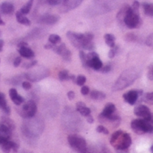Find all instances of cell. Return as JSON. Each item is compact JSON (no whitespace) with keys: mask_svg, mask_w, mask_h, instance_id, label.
Listing matches in <instances>:
<instances>
[{"mask_svg":"<svg viewBox=\"0 0 153 153\" xmlns=\"http://www.w3.org/2000/svg\"><path fill=\"white\" fill-rule=\"evenodd\" d=\"M66 35L68 39L75 48L89 51H92L94 49V44L92 42L94 36L91 32H86L82 34L68 31Z\"/></svg>","mask_w":153,"mask_h":153,"instance_id":"1","label":"cell"},{"mask_svg":"<svg viewBox=\"0 0 153 153\" xmlns=\"http://www.w3.org/2000/svg\"><path fill=\"white\" fill-rule=\"evenodd\" d=\"M141 72L136 68H130L124 71L113 85V91H122L129 87L135 82V80L139 78Z\"/></svg>","mask_w":153,"mask_h":153,"instance_id":"2","label":"cell"},{"mask_svg":"<svg viewBox=\"0 0 153 153\" xmlns=\"http://www.w3.org/2000/svg\"><path fill=\"white\" fill-rule=\"evenodd\" d=\"M110 143L117 151H126L131 146L132 138L129 134L119 130L112 134Z\"/></svg>","mask_w":153,"mask_h":153,"instance_id":"3","label":"cell"},{"mask_svg":"<svg viewBox=\"0 0 153 153\" xmlns=\"http://www.w3.org/2000/svg\"><path fill=\"white\" fill-rule=\"evenodd\" d=\"M67 140H68L70 146L78 153H88L87 143L85 139L82 138V136L72 134L68 136Z\"/></svg>","mask_w":153,"mask_h":153,"instance_id":"4","label":"cell"},{"mask_svg":"<svg viewBox=\"0 0 153 153\" xmlns=\"http://www.w3.org/2000/svg\"><path fill=\"white\" fill-rule=\"evenodd\" d=\"M131 128L136 134H144L147 133H153L152 127L145 119H134L131 122Z\"/></svg>","mask_w":153,"mask_h":153,"instance_id":"5","label":"cell"},{"mask_svg":"<svg viewBox=\"0 0 153 153\" xmlns=\"http://www.w3.org/2000/svg\"><path fill=\"white\" fill-rule=\"evenodd\" d=\"M141 23H142V20L140 18L139 13L133 11L132 8L130 7L124 19V24L129 29H135L140 27Z\"/></svg>","mask_w":153,"mask_h":153,"instance_id":"6","label":"cell"},{"mask_svg":"<svg viewBox=\"0 0 153 153\" xmlns=\"http://www.w3.org/2000/svg\"><path fill=\"white\" fill-rule=\"evenodd\" d=\"M36 112H37V105L35 101L29 100L22 106L20 115L23 118H31L35 116Z\"/></svg>","mask_w":153,"mask_h":153,"instance_id":"7","label":"cell"},{"mask_svg":"<svg viewBox=\"0 0 153 153\" xmlns=\"http://www.w3.org/2000/svg\"><path fill=\"white\" fill-rule=\"evenodd\" d=\"M48 74H49V72L48 69L40 68L36 71H31V72L25 74L24 77L30 82H39L40 80L48 76Z\"/></svg>","mask_w":153,"mask_h":153,"instance_id":"8","label":"cell"},{"mask_svg":"<svg viewBox=\"0 0 153 153\" xmlns=\"http://www.w3.org/2000/svg\"><path fill=\"white\" fill-rule=\"evenodd\" d=\"M143 95V91L142 90H133V91H129L128 92L125 93L123 98L125 100L126 102H127L130 105H134L139 97H141Z\"/></svg>","mask_w":153,"mask_h":153,"instance_id":"9","label":"cell"},{"mask_svg":"<svg viewBox=\"0 0 153 153\" xmlns=\"http://www.w3.org/2000/svg\"><path fill=\"white\" fill-rule=\"evenodd\" d=\"M83 0H62L61 3V11L63 13L68 12L70 10L75 9L78 7Z\"/></svg>","mask_w":153,"mask_h":153,"instance_id":"10","label":"cell"},{"mask_svg":"<svg viewBox=\"0 0 153 153\" xmlns=\"http://www.w3.org/2000/svg\"><path fill=\"white\" fill-rule=\"evenodd\" d=\"M134 112L135 116L139 117L142 119H145V120H148L152 116L151 110L149 109V108L147 106H144V105H140V106L136 107L134 108Z\"/></svg>","mask_w":153,"mask_h":153,"instance_id":"11","label":"cell"},{"mask_svg":"<svg viewBox=\"0 0 153 153\" xmlns=\"http://www.w3.org/2000/svg\"><path fill=\"white\" fill-rule=\"evenodd\" d=\"M0 145L4 153H17L19 150V145L13 142H11L10 140L3 143Z\"/></svg>","mask_w":153,"mask_h":153,"instance_id":"12","label":"cell"},{"mask_svg":"<svg viewBox=\"0 0 153 153\" xmlns=\"http://www.w3.org/2000/svg\"><path fill=\"white\" fill-rule=\"evenodd\" d=\"M12 136V130L7 126L0 124V144L9 141Z\"/></svg>","mask_w":153,"mask_h":153,"instance_id":"13","label":"cell"},{"mask_svg":"<svg viewBox=\"0 0 153 153\" xmlns=\"http://www.w3.org/2000/svg\"><path fill=\"white\" fill-rule=\"evenodd\" d=\"M58 21H59V17L56 15H53V14L43 15L39 20V22L40 23H44V24H48V25H53V24L56 23Z\"/></svg>","mask_w":153,"mask_h":153,"instance_id":"14","label":"cell"},{"mask_svg":"<svg viewBox=\"0 0 153 153\" xmlns=\"http://www.w3.org/2000/svg\"><path fill=\"white\" fill-rule=\"evenodd\" d=\"M88 66L90 68H92L93 70L100 71L103 66V63L100 59V56H94L91 59H88Z\"/></svg>","mask_w":153,"mask_h":153,"instance_id":"15","label":"cell"},{"mask_svg":"<svg viewBox=\"0 0 153 153\" xmlns=\"http://www.w3.org/2000/svg\"><path fill=\"white\" fill-rule=\"evenodd\" d=\"M116 112V106L112 103H108L105 106L102 113L100 116V118H107L109 116H111L112 114H114Z\"/></svg>","mask_w":153,"mask_h":153,"instance_id":"16","label":"cell"},{"mask_svg":"<svg viewBox=\"0 0 153 153\" xmlns=\"http://www.w3.org/2000/svg\"><path fill=\"white\" fill-rule=\"evenodd\" d=\"M0 11L4 14H11L14 11V6L12 3L9 2H4L0 5Z\"/></svg>","mask_w":153,"mask_h":153,"instance_id":"17","label":"cell"},{"mask_svg":"<svg viewBox=\"0 0 153 153\" xmlns=\"http://www.w3.org/2000/svg\"><path fill=\"white\" fill-rule=\"evenodd\" d=\"M76 109L83 117H87V116L91 115V109L89 108H87L86 105L82 101H79L76 103Z\"/></svg>","mask_w":153,"mask_h":153,"instance_id":"18","label":"cell"},{"mask_svg":"<svg viewBox=\"0 0 153 153\" xmlns=\"http://www.w3.org/2000/svg\"><path fill=\"white\" fill-rule=\"evenodd\" d=\"M19 53L21 56L26 57V58H32L34 57L35 54L32 49H30L29 47H24V48H19Z\"/></svg>","mask_w":153,"mask_h":153,"instance_id":"19","label":"cell"},{"mask_svg":"<svg viewBox=\"0 0 153 153\" xmlns=\"http://www.w3.org/2000/svg\"><path fill=\"white\" fill-rule=\"evenodd\" d=\"M131 6H129L128 4H125L121 9L120 11L117 13V21L120 22V23H124V19L128 12V10L130 9Z\"/></svg>","mask_w":153,"mask_h":153,"instance_id":"20","label":"cell"},{"mask_svg":"<svg viewBox=\"0 0 153 153\" xmlns=\"http://www.w3.org/2000/svg\"><path fill=\"white\" fill-rule=\"evenodd\" d=\"M0 109H2L5 114L9 115L11 110H10V108L9 106L7 105L6 103V100H5V96L4 93L0 92Z\"/></svg>","mask_w":153,"mask_h":153,"instance_id":"21","label":"cell"},{"mask_svg":"<svg viewBox=\"0 0 153 153\" xmlns=\"http://www.w3.org/2000/svg\"><path fill=\"white\" fill-rule=\"evenodd\" d=\"M15 15H16L17 22L19 23L23 24V25H26V26H30V21L26 16H24L25 14H23L21 11H18Z\"/></svg>","mask_w":153,"mask_h":153,"instance_id":"22","label":"cell"},{"mask_svg":"<svg viewBox=\"0 0 153 153\" xmlns=\"http://www.w3.org/2000/svg\"><path fill=\"white\" fill-rule=\"evenodd\" d=\"M0 124H2V125L7 126V127L10 128L12 131L15 128V126H14L13 121L12 119H10L9 117H3L1 118V120H0Z\"/></svg>","mask_w":153,"mask_h":153,"instance_id":"23","label":"cell"},{"mask_svg":"<svg viewBox=\"0 0 153 153\" xmlns=\"http://www.w3.org/2000/svg\"><path fill=\"white\" fill-rule=\"evenodd\" d=\"M104 39H105V42L106 44L110 47V48H114L116 46V38L113 34H110V33H108L104 36Z\"/></svg>","mask_w":153,"mask_h":153,"instance_id":"24","label":"cell"},{"mask_svg":"<svg viewBox=\"0 0 153 153\" xmlns=\"http://www.w3.org/2000/svg\"><path fill=\"white\" fill-rule=\"evenodd\" d=\"M91 98L95 100H102L106 98V94L104 92H101L100 91H92L91 92Z\"/></svg>","mask_w":153,"mask_h":153,"instance_id":"25","label":"cell"},{"mask_svg":"<svg viewBox=\"0 0 153 153\" xmlns=\"http://www.w3.org/2000/svg\"><path fill=\"white\" fill-rule=\"evenodd\" d=\"M144 13L148 16H153V4L150 3H143V4Z\"/></svg>","mask_w":153,"mask_h":153,"instance_id":"26","label":"cell"},{"mask_svg":"<svg viewBox=\"0 0 153 153\" xmlns=\"http://www.w3.org/2000/svg\"><path fill=\"white\" fill-rule=\"evenodd\" d=\"M32 4H33V0H30L29 2H27V3H26V4H24V5L22 7V9H21L20 11H21L23 14H27V13H30V9H31Z\"/></svg>","mask_w":153,"mask_h":153,"instance_id":"27","label":"cell"},{"mask_svg":"<svg viewBox=\"0 0 153 153\" xmlns=\"http://www.w3.org/2000/svg\"><path fill=\"white\" fill-rule=\"evenodd\" d=\"M48 41H49V43L56 45V44H57V43H59V42L61 41V38H60L59 35L51 34V35L49 36V38H48Z\"/></svg>","mask_w":153,"mask_h":153,"instance_id":"28","label":"cell"},{"mask_svg":"<svg viewBox=\"0 0 153 153\" xmlns=\"http://www.w3.org/2000/svg\"><path fill=\"white\" fill-rule=\"evenodd\" d=\"M79 56H80V58L82 60V65L85 67V68H88V59H87V55L82 51L81 50L80 53H79Z\"/></svg>","mask_w":153,"mask_h":153,"instance_id":"29","label":"cell"},{"mask_svg":"<svg viewBox=\"0 0 153 153\" xmlns=\"http://www.w3.org/2000/svg\"><path fill=\"white\" fill-rule=\"evenodd\" d=\"M58 77L61 81H66L69 80V72L67 70H63L59 73Z\"/></svg>","mask_w":153,"mask_h":153,"instance_id":"30","label":"cell"},{"mask_svg":"<svg viewBox=\"0 0 153 153\" xmlns=\"http://www.w3.org/2000/svg\"><path fill=\"white\" fill-rule=\"evenodd\" d=\"M143 100L145 102H147L148 104L153 105V91L152 92H148L144 95L143 97Z\"/></svg>","mask_w":153,"mask_h":153,"instance_id":"31","label":"cell"},{"mask_svg":"<svg viewBox=\"0 0 153 153\" xmlns=\"http://www.w3.org/2000/svg\"><path fill=\"white\" fill-rule=\"evenodd\" d=\"M85 82H86V77H85V76H83V75H79V76L76 77L75 83H76L77 85L83 86Z\"/></svg>","mask_w":153,"mask_h":153,"instance_id":"32","label":"cell"},{"mask_svg":"<svg viewBox=\"0 0 153 153\" xmlns=\"http://www.w3.org/2000/svg\"><path fill=\"white\" fill-rule=\"evenodd\" d=\"M61 56L63 57L64 60H65V61H70L71 56H72V53H71V51H70L68 48H66V49L64 51V53L61 55Z\"/></svg>","mask_w":153,"mask_h":153,"instance_id":"33","label":"cell"},{"mask_svg":"<svg viewBox=\"0 0 153 153\" xmlns=\"http://www.w3.org/2000/svg\"><path fill=\"white\" fill-rule=\"evenodd\" d=\"M117 51H118V47L117 46H115L114 48H111V49L108 52V57L113 58L117 54Z\"/></svg>","mask_w":153,"mask_h":153,"instance_id":"34","label":"cell"},{"mask_svg":"<svg viewBox=\"0 0 153 153\" xmlns=\"http://www.w3.org/2000/svg\"><path fill=\"white\" fill-rule=\"evenodd\" d=\"M18 95H19V94H18V92H17L16 89H14V88L10 89V91H9V96H10V98H11V100H14Z\"/></svg>","mask_w":153,"mask_h":153,"instance_id":"35","label":"cell"},{"mask_svg":"<svg viewBox=\"0 0 153 153\" xmlns=\"http://www.w3.org/2000/svg\"><path fill=\"white\" fill-rule=\"evenodd\" d=\"M96 130H97L98 133H100V134H109L108 130L104 126H99Z\"/></svg>","mask_w":153,"mask_h":153,"instance_id":"36","label":"cell"},{"mask_svg":"<svg viewBox=\"0 0 153 153\" xmlns=\"http://www.w3.org/2000/svg\"><path fill=\"white\" fill-rule=\"evenodd\" d=\"M13 102L15 104V105H17V106H19V105H22L23 102H24V99L22 97V96H20V95H18L13 100Z\"/></svg>","mask_w":153,"mask_h":153,"instance_id":"37","label":"cell"},{"mask_svg":"<svg viewBox=\"0 0 153 153\" xmlns=\"http://www.w3.org/2000/svg\"><path fill=\"white\" fill-rule=\"evenodd\" d=\"M145 43H146L147 46H149V47H151L152 48H153V33L150 34V35L147 37Z\"/></svg>","mask_w":153,"mask_h":153,"instance_id":"38","label":"cell"},{"mask_svg":"<svg viewBox=\"0 0 153 153\" xmlns=\"http://www.w3.org/2000/svg\"><path fill=\"white\" fill-rule=\"evenodd\" d=\"M111 69H112L111 65H110V64H107L106 65H103V66H102V68H101L100 71H101L103 74H107V73L110 72V71H111Z\"/></svg>","mask_w":153,"mask_h":153,"instance_id":"39","label":"cell"},{"mask_svg":"<svg viewBox=\"0 0 153 153\" xmlns=\"http://www.w3.org/2000/svg\"><path fill=\"white\" fill-rule=\"evenodd\" d=\"M131 8H132V10L133 11H134V12H136V13H139V8H140V3L138 2V1H134V3H133V5L131 6Z\"/></svg>","mask_w":153,"mask_h":153,"instance_id":"40","label":"cell"},{"mask_svg":"<svg viewBox=\"0 0 153 153\" xmlns=\"http://www.w3.org/2000/svg\"><path fill=\"white\" fill-rule=\"evenodd\" d=\"M37 60H32V61H30V62H27V63H25L24 65H23V67L24 68H30V67H32V66H35L36 65H37Z\"/></svg>","mask_w":153,"mask_h":153,"instance_id":"41","label":"cell"},{"mask_svg":"<svg viewBox=\"0 0 153 153\" xmlns=\"http://www.w3.org/2000/svg\"><path fill=\"white\" fill-rule=\"evenodd\" d=\"M22 88H23L24 90H26V91H29V90L31 89V83H30V82H28V81L22 82Z\"/></svg>","mask_w":153,"mask_h":153,"instance_id":"42","label":"cell"},{"mask_svg":"<svg viewBox=\"0 0 153 153\" xmlns=\"http://www.w3.org/2000/svg\"><path fill=\"white\" fill-rule=\"evenodd\" d=\"M81 93L82 94V95H84V96H86V95H88L89 93H90V88L88 87V86H82V89H81Z\"/></svg>","mask_w":153,"mask_h":153,"instance_id":"43","label":"cell"},{"mask_svg":"<svg viewBox=\"0 0 153 153\" xmlns=\"http://www.w3.org/2000/svg\"><path fill=\"white\" fill-rule=\"evenodd\" d=\"M126 39L128 40V41H135L136 40V36L133 33H129L126 35Z\"/></svg>","mask_w":153,"mask_h":153,"instance_id":"44","label":"cell"},{"mask_svg":"<svg viewBox=\"0 0 153 153\" xmlns=\"http://www.w3.org/2000/svg\"><path fill=\"white\" fill-rule=\"evenodd\" d=\"M13 82H12V83L14 85H18L22 82V76H15L13 78Z\"/></svg>","mask_w":153,"mask_h":153,"instance_id":"45","label":"cell"},{"mask_svg":"<svg viewBox=\"0 0 153 153\" xmlns=\"http://www.w3.org/2000/svg\"><path fill=\"white\" fill-rule=\"evenodd\" d=\"M21 63H22V57L18 56V57H16L13 60V66L14 67H17V66H19L21 65Z\"/></svg>","mask_w":153,"mask_h":153,"instance_id":"46","label":"cell"},{"mask_svg":"<svg viewBox=\"0 0 153 153\" xmlns=\"http://www.w3.org/2000/svg\"><path fill=\"white\" fill-rule=\"evenodd\" d=\"M48 2L51 5H57L62 3V0H48Z\"/></svg>","mask_w":153,"mask_h":153,"instance_id":"47","label":"cell"},{"mask_svg":"<svg viewBox=\"0 0 153 153\" xmlns=\"http://www.w3.org/2000/svg\"><path fill=\"white\" fill-rule=\"evenodd\" d=\"M67 97H68V99H69L70 100H74V97H75V93H74V91H68V93H67Z\"/></svg>","mask_w":153,"mask_h":153,"instance_id":"48","label":"cell"},{"mask_svg":"<svg viewBox=\"0 0 153 153\" xmlns=\"http://www.w3.org/2000/svg\"><path fill=\"white\" fill-rule=\"evenodd\" d=\"M149 78L151 80H153V64L150 66V70H149Z\"/></svg>","mask_w":153,"mask_h":153,"instance_id":"49","label":"cell"},{"mask_svg":"<svg viewBox=\"0 0 153 153\" xmlns=\"http://www.w3.org/2000/svg\"><path fill=\"white\" fill-rule=\"evenodd\" d=\"M24 47H28V43L25 42V41H22L18 44V48H24Z\"/></svg>","mask_w":153,"mask_h":153,"instance_id":"50","label":"cell"},{"mask_svg":"<svg viewBox=\"0 0 153 153\" xmlns=\"http://www.w3.org/2000/svg\"><path fill=\"white\" fill-rule=\"evenodd\" d=\"M54 47H55V45L51 44V43H48V44L45 45V48H47V49H53Z\"/></svg>","mask_w":153,"mask_h":153,"instance_id":"51","label":"cell"},{"mask_svg":"<svg viewBox=\"0 0 153 153\" xmlns=\"http://www.w3.org/2000/svg\"><path fill=\"white\" fill-rule=\"evenodd\" d=\"M86 117H87V121H88V123H89V124H92V123L94 122V119H93V117H92L91 115L87 116Z\"/></svg>","mask_w":153,"mask_h":153,"instance_id":"52","label":"cell"},{"mask_svg":"<svg viewBox=\"0 0 153 153\" xmlns=\"http://www.w3.org/2000/svg\"><path fill=\"white\" fill-rule=\"evenodd\" d=\"M148 122H149V124L151 125V126L152 127L153 129V114H152V116H151V117L147 120Z\"/></svg>","mask_w":153,"mask_h":153,"instance_id":"53","label":"cell"},{"mask_svg":"<svg viewBox=\"0 0 153 153\" xmlns=\"http://www.w3.org/2000/svg\"><path fill=\"white\" fill-rule=\"evenodd\" d=\"M69 80H72L74 82H75V81H76V77H75L74 74H72V75H69Z\"/></svg>","mask_w":153,"mask_h":153,"instance_id":"54","label":"cell"},{"mask_svg":"<svg viewBox=\"0 0 153 153\" xmlns=\"http://www.w3.org/2000/svg\"><path fill=\"white\" fill-rule=\"evenodd\" d=\"M4 40L2 39H0V48H3L4 47Z\"/></svg>","mask_w":153,"mask_h":153,"instance_id":"55","label":"cell"},{"mask_svg":"<svg viewBox=\"0 0 153 153\" xmlns=\"http://www.w3.org/2000/svg\"><path fill=\"white\" fill-rule=\"evenodd\" d=\"M0 25H4V21L1 19V16H0Z\"/></svg>","mask_w":153,"mask_h":153,"instance_id":"56","label":"cell"},{"mask_svg":"<svg viewBox=\"0 0 153 153\" xmlns=\"http://www.w3.org/2000/svg\"><path fill=\"white\" fill-rule=\"evenodd\" d=\"M21 153H31V152H28V151H22Z\"/></svg>","mask_w":153,"mask_h":153,"instance_id":"57","label":"cell"},{"mask_svg":"<svg viewBox=\"0 0 153 153\" xmlns=\"http://www.w3.org/2000/svg\"><path fill=\"white\" fill-rule=\"evenodd\" d=\"M151 151H152V152L153 153V144H152V148H151Z\"/></svg>","mask_w":153,"mask_h":153,"instance_id":"58","label":"cell"},{"mask_svg":"<svg viewBox=\"0 0 153 153\" xmlns=\"http://www.w3.org/2000/svg\"><path fill=\"white\" fill-rule=\"evenodd\" d=\"M2 50H3V48H0V52H1Z\"/></svg>","mask_w":153,"mask_h":153,"instance_id":"59","label":"cell"},{"mask_svg":"<svg viewBox=\"0 0 153 153\" xmlns=\"http://www.w3.org/2000/svg\"><path fill=\"white\" fill-rule=\"evenodd\" d=\"M2 35V32H1V30H0V36Z\"/></svg>","mask_w":153,"mask_h":153,"instance_id":"60","label":"cell"}]
</instances>
